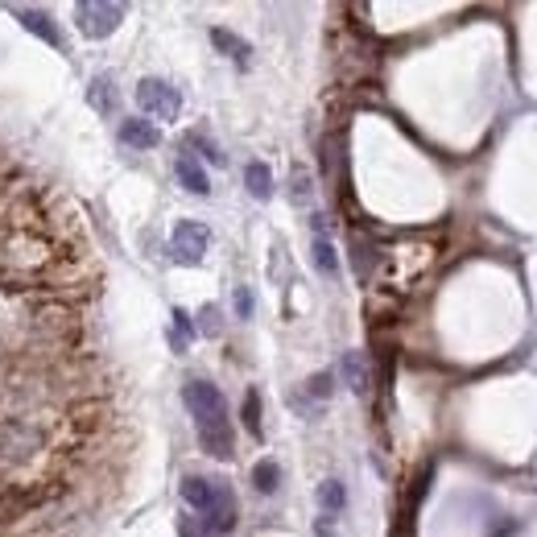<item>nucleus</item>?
<instances>
[{"label":"nucleus","instance_id":"obj_1","mask_svg":"<svg viewBox=\"0 0 537 537\" xmlns=\"http://www.w3.org/2000/svg\"><path fill=\"white\" fill-rule=\"evenodd\" d=\"M183 401L194 418V434H199V447H203L211 459H232V418H227V401L224 393L211 385V380H186Z\"/></svg>","mask_w":537,"mask_h":537},{"label":"nucleus","instance_id":"obj_2","mask_svg":"<svg viewBox=\"0 0 537 537\" xmlns=\"http://www.w3.org/2000/svg\"><path fill=\"white\" fill-rule=\"evenodd\" d=\"M183 505L199 516V525L211 537H227L236 529V492L224 480L183 475Z\"/></svg>","mask_w":537,"mask_h":537},{"label":"nucleus","instance_id":"obj_3","mask_svg":"<svg viewBox=\"0 0 537 537\" xmlns=\"http://www.w3.org/2000/svg\"><path fill=\"white\" fill-rule=\"evenodd\" d=\"M124 4H112V0H83L75 4V25L83 38H107V33H116V25L124 21Z\"/></svg>","mask_w":537,"mask_h":537},{"label":"nucleus","instance_id":"obj_4","mask_svg":"<svg viewBox=\"0 0 537 537\" xmlns=\"http://www.w3.org/2000/svg\"><path fill=\"white\" fill-rule=\"evenodd\" d=\"M137 104H141V112H149L153 120H178V112H183V91L170 87L166 79H141Z\"/></svg>","mask_w":537,"mask_h":537},{"label":"nucleus","instance_id":"obj_5","mask_svg":"<svg viewBox=\"0 0 537 537\" xmlns=\"http://www.w3.org/2000/svg\"><path fill=\"white\" fill-rule=\"evenodd\" d=\"M207 244H211V232L203 224H194V219H183L170 236V257L178 265H199L207 257Z\"/></svg>","mask_w":537,"mask_h":537},{"label":"nucleus","instance_id":"obj_6","mask_svg":"<svg viewBox=\"0 0 537 537\" xmlns=\"http://www.w3.org/2000/svg\"><path fill=\"white\" fill-rule=\"evenodd\" d=\"M13 17L25 25V30L33 33V38H42L46 46H54V50H63V30H58V21H54L50 13H42V9H25V4H17L13 9Z\"/></svg>","mask_w":537,"mask_h":537},{"label":"nucleus","instance_id":"obj_7","mask_svg":"<svg viewBox=\"0 0 537 537\" xmlns=\"http://www.w3.org/2000/svg\"><path fill=\"white\" fill-rule=\"evenodd\" d=\"M174 174H178V183H183L191 194H207V191H211V178H207L203 161L194 158L191 149L178 153V161H174Z\"/></svg>","mask_w":537,"mask_h":537},{"label":"nucleus","instance_id":"obj_8","mask_svg":"<svg viewBox=\"0 0 537 537\" xmlns=\"http://www.w3.org/2000/svg\"><path fill=\"white\" fill-rule=\"evenodd\" d=\"M120 141H124L129 149H158L161 132L153 129L145 116H129V120H120Z\"/></svg>","mask_w":537,"mask_h":537},{"label":"nucleus","instance_id":"obj_9","mask_svg":"<svg viewBox=\"0 0 537 537\" xmlns=\"http://www.w3.org/2000/svg\"><path fill=\"white\" fill-rule=\"evenodd\" d=\"M211 42H215V50H224L236 66H248V63H252V46H248L244 38H236L232 30H211Z\"/></svg>","mask_w":537,"mask_h":537},{"label":"nucleus","instance_id":"obj_10","mask_svg":"<svg viewBox=\"0 0 537 537\" xmlns=\"http://www.w3.org/2000/svg\"><path fill=\"white\" fill-rule=\"evenodd\" d=\"M344 380H347V388H352L355 397H364V393H368L372 376H368V360L360 352H347L344 355Z\"/></svg>","mask_w":537,"mask_h":537},{"label":"nucleus","instance_id":"obj_11","mask_svg":"<svg viewBox=\"0 0 537 537\" xmlns=\"http://www.w3.org/2000/svg\"><path fill=\"white\" fill-rule=\"evenodd\" d=\"M244 186H248V194H252V199H260V203H265L268 194H273V170H268L265 161H248Z\"/></svg>","mask_w":537,"mask_h":537},{"label":"nucleus","instance_id":"obj_12","mask_svg":"<svg viewBox=\"0 0 537 537\" xmlns=\"http://www.w3.org/2000/svg\"><path fill=\"white\" fill-rule=\"evenodd\" d=\"M319 505H322V516H339L347 508V488L339 480H322L319 483Z\"/></svg>","mask_w":537,"mask_h":537},{"label":"nucleus","instance_id":"obj_13","mask_svg":"<svg viewBox=\"0 0 537 537\" xmlns=\"http://www.w3.org/2000/svg\"><path fill=\"white\" fill-rule=\"evenodd\" d=\"M87 99H91V107L96 112H116V87H112V79L107 75H96L91 79V91H87Z\"/></svg>","mask_w":537,"mask_h":537},{"label":"nucleus","instance_id":"obj_14","mask_svg":"<svg viewBox=\"0 0 537 537\" xmlns=\"http://www.w3.org/2000/svg\"><path fill=\"white\" fill-rule=\"evenodd\" d=\"M314 268H319L322 277H335L339 273V257H335V244L322 232H314Z\"/></svg>","mask_w":537,"mask_h":537},{"label":"nucleus","instance_id":"obj_15","mask_svg":"<svg viewBox=\"0 0 537 537\" xmlns=\"http://www.w3.org/2000/svg\"><path fill=\"white\" fill-rule=\"evenodd\" d=\"M252 483H257V492L273 496L277 492V483H281V467L273 459H260L257 467H252Z\"/></svg>","mask_w":537,"mask_h":537},{"label":"nucleus","instance_id":"obj_16","mask_svg":"<svg viewBox=\"0 0 537 537\" xmlns=\"http://www.w3.org/2000/svg\"><path fill=\"white\" fill-rule=\"evenodd\" d=\"M194 339V319L186 311H174V331H170V344L178 347V352H186Z\"/></svg>","mask_w":537,"mask_h":537},{"label":"nucleus","instance_id":"obj_17","mask_svg":"<svg viewBox=\"0 0 537 537\" xmlns=\"http://www.w3.org/2000/svg\"><path fill=\"white\" fill-rule=\"evenodd\" d=\"M17 322H21V319H17V311H13V302L0 294V352L13 344V335H17Z\"/></svg>","mask_w":537,"mask_h":537},{"label":"nucleus","instance_id":"obj_18","mask_svg":"<svg viewBox=\"0 0 537 537\" xmlns=\"http://www.w3.org/2000/svg\"><path fill=\"white\" fill-rule=\"evenodd\" d=\"M240 413H244L248 434H252V439H260L265 430H260V393H257V388H248V393H244V409H240Z\"/></svg>","mask_w":537,"mask_h":537},{"label":"nucleus","instance_id":"obj_19","mask_svg":"<svg viewBox=\"0 0 537 537\" xmlns=\"http://www.w3.org/2000/svg\"><path fill=\"white\" fill-rule=\"evenodd\" d=\"M311 199H314V186H311V170H294V203L298 207H311Z\"/></svg>","mask_w":537,"mask_h":537},{"label":"nucleus","instance_id":"obj_20","mask_svg":"<svg viewBox=\"0 0 537 537\" xmlns=\"http://www.w3.org/2000/svg\"><path fill=\"white\" fill-rule=\"evenodd\" d=\"M331 385H335V376L331 372H319V376H311V380H306V393H311V397H331Z\"/></svg>","mask_w":537,"mask_h":537},{"label":"nucleus","instance_id":"obj_21","mask_svg":"<svg viewBox=\"0 0 537 537\" xmlns=\"http://www.w3.org/2000/svg\"><path fill=\"white\" fill-rule=\"evenodd\" d=\"M186 149H203V158H207V161H215V166H224V153L215 149L211 141H203V137H191V141H186Z\"/></svg>","mask_w":537,"mask_h":537},{"label":"nucleus","instance_id":"obj_22","mask_svg":"<svg viewBox=\"0 0 537 537\" xmlns=\"http://www.w3.org/2000/svg\"><path fill=\"white\" fill-rule=\"evenodd\" d=\"M178 533L183 537H211L203 525H199V516H183V521H178Z\"/></svg>","mask_w":537,"mask_h":537},{"label":"nucleus","instance_id":"obj_23","mask_svg":"<svg viewBox=\"0 0 537 537\" xmlns=\"http://www.w3.org/2000/svg\"><path fill=\"white\" fill-rule=\"evenodd\" d=\"M199 327H203V335H219V311L215 306H203V314H199Z\"/></svg>","mask_w":537,"mask_h":537},{"label":"nucleus","instance_id":"obj_24","mask_svg":"<svg viewBox=\"0 0 537 537\" xmlns=\"http://www.w3.org/2000/svg\"><path fill=\"white\" fill-rule=\"evenodd\" d=\"M236 314H240V319L252 314V294H248V290H236Z\"/></svg>","mask_w":537,"mask_h":537}]
</instances>
